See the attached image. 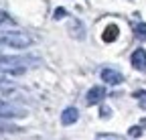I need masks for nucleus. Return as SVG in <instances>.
Instances as JSON below:
<instances>
[{"label":"nucleus","instance_id":"obj_1","mask_svg":"<svg viewBox=\"0 0 146 140\" xmlns=\"http://www.w3.org/2000/svg\"><path fill=\"white\" fill-rule=\"evenodd\" d=\"M35 41L31 35L27 33H18V31H0V45L12 47V49H27Z\"/></svg>","mask_w":146,"mask_h":140},{"label":"nucleus","instance_id":"obj_2","mask_svg":"<svg viewBox=\"0 0 146 140\" xmlns=\"http://www.w3.org/2000/svg\"><path fill=\"white\" fill-rule=\"evenodd\" d=\"M102 79L108 83V85H120L124 81V75L118 71V69H112V67H104L102 69Z\"/></svg>","mask_w":146,"mask_h":140},{"label":"nucleus","instance_id":"obj_3","mask_svg":"<svg viewBox=\"0 0 146 140\" xmlns=\"http://www.w3.org/2000/svg\"><path fill=\"white\" fill-rule=\"evenodd\" d=\"M23 116H27L25 110H18V108L0 100V118H23Z\"/></svg>","mask_w":146,"mask_h":140},{"label":"nucleus","instance_id":"obj_4","mask_svg":"<svg viewBox=\"0 0 146 140\" xmlns=\"http://www.w3.org/2000/svg\"><path fill=\"white\" fill-rule=\"evenodd\" d=\"M130 63H132V67H134V69H138V71H146V51H144L142 47H140V49H136L134 53H132Z\"/></svg>","mask_w":146,"mask_h":140},{"label":"nucleus","instance_id":"obj_5","mask_svg":"<svg viewBox=\"0 0 146 140\" xmlns=\"http://www.w3.org/2000/svg\"><path fill=\"white\" fill-rule=\"evenodd\" d=\"M77 118H79V112H77V108H65L63 110V114H61V124L63 126H71V124H75L77 122Z\"/></svg>","mask_w":146,"mask_h":140},{"label":"nucleus","instance_id":"obj_6","mask_svg":"<svg viewBox=\"0 0 146 140\" xmlns=\"http://www.w3.org/2000/svg\"><path fill=\"white\" fill-rule=\"evenodd\" d=\"M69 33H71V37H75V39H79V41L85 39V27H83V23H81L79 19L71 21V25H69Z\"/></svg>","mask_w":146,"mask_h":140},{"label":"nucleus","instance_id":"obj_7","mask_svg":"<svg viewBox=\"0 0 146 140\" xmlns=\"http://www.w3.org/2000/svg\"><path fill=\"white\" fill-rule=\"evenodd\" d=\"M104 98H106V92H104V87H100V85L91 87V90L87 92V104H100Z\"/></svg>","mask_w":146,"mask_h":140},{"label":"nucleus","instance_id":"obj_8","mask_svg":"<svg viewBox=\"0 0 146 140\" xmlns=\"http://www.w3.org/2000/svg\"><path fill=\"white\" fill-rule=\"evenodd\" d=\"M118 35H120V29H118L116 25H110V27L104 31L102 39H104V43H114V41L118 39Z\"/></svg>","mask_w":146,"mask_h":140},{"label":"nucleus","instance_id":"obj_9","mask_svg":"<svg viewBox=\"0 0 146 140\" xmlns=\"http://www.w3.org/2000/svg\"><path fill=\"white\" fill-rule=\"evenodd\" d=\"M134 98L138 100L140 108H142V110H146V92H144V90H138V92H134Z\"/></svg>","mask_w":146,"mask_h":140},{"label":"nucleus","instance_id":"obj_10","mask_svg":"<svg viewBox=\"0 0 146 140\" xmlns=\"http://www.w3.org/2000/svg\"><path fill=\"white\" fill-rule=\"evenodd\" d=\"M134 33H136V37H140L142 41L146 39V23H138L134 27Z\"/></svg>","mask_w":146,"mask_h":140},{"label":"nucleus","instance_id":"obj_11","mask_svg":"<svg viewBox=\"0 0 146 140\" xmlns=\"http://www.w3.org/2000/svg\"><path fill=\"white\" fill-rule=\"evenodd\" d=\"M4 25H12V19H10L6 12L0 10V27H4Z\"/></svg>","mask_w":146,"mask_h":140},{"label":"nucleus","instance_id":"obj_12","mask_svg":"<svg viewBox=\"0 0 146 140\" xmlns=\"http://www.w3.org/2000/svg\"><path fill=\"white\" fill-rule=\"evenodd\" d=\"M65 16H67V10L65 8H57V10L53 12V19H57V21L59 19H65Z\"/></svg>","mask_w":146,"mask_h":140},{"label":"nucleus","instance_id":"obj_13","mask_svg":"<svg viewBox=\"0 0 146 140\" xmlns=\"http://www.w3.org/2000/svg\"><path fill=\"white\" fill-rule=\"evenodd\" d=\"M128 134H130L132 138H136V136H140V134H142V126H132L130 130H128Z\"/></svg>","mask_w":146,"mask_h":140},{"label":"nucleus","instance_id":"obj_14","mask_svg":"<svg viewBox=\"0 0 146 140\" xmlns=\"http://www.w3.org/2000/svg\"><path fill=\"white\" fill-rule=\"evenodd\" d=\"M8 77H10V75H8V73H6V71H4V69H0V85H4V83H6V79H8Z\"/></svg>","mask_w":146,"mask_h":140},{"label":"nucleus","instance_id":"obj_15","mask_svg":"<svg viewBox=\"0 0 146 140\" xmlns=\"http://www.w3.org/2000/svg\"><path fill=\"white\" fill-rule=\"evenodd\" d=\"M110 116H112V112H110V110H106V108H104V110H102V118H110Z\"/></svg>","mask_w":146,"mask_h":140},{"label":"nucleus","instance_id":"obj_16","mask_svg":"<svg viewBox=\"0 0 146 140\" xmlns=\"http://www.w3.org/2000/svg\"><path fill=\"white\" fill-rule=\"evenodd\" d=\"M140 124H142V128H146V120H142V122H140Z\"/></svg>","mask_w":146,"mask_h":140}]
</instances>
